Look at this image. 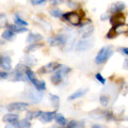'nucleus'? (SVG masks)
Instances as JSON below:
<instances>
[{"instance_id":"obj_1","label":"nucleus","mask_w":128,"mask_h":128,"mask_svg":"<svg viewBox=\"0 0 128 128\" xmlns=\"http://www.w3.org/2000/svg\"><path fill=\"white\" fill-rule=\"evenodd\" d=\"M113 51H114V49H113V47H112V46H105V47H102V49L98 51L97 56H96L95 62L97 64H102V63L107 62L108 60L110 59L111 56L113 54Z\"/></svg>"},{"instance_id":"obj_2","label":"nucleus","mask_w":128,"mask_h":128,"mask_svg":"<svg viewBox=\"0 0 128 128\" xmlns=\"http://www.w3.org/2000/svg\"><path fill=\"white\" fill-rule=\"evenodd\" d=\"M25 74H26L27 79L30 80V82L35 86V90H38V91H40V92H42L43 90H45V88H46L45 82L42 81V80H38L36 77H35L34 73L29 68V67H27V68H26Z\"/></svg>"},{"instance_id":"obj_3","label":"nucleus","mask_w":128,"mask_h":128,"mask_svg":"<svg viewBox=\"0 0 128 128\" xmlns=\"http://www.w3.org/2000/svg\"><path fill=\"white\" fill-rule=\"evenodd\" d=\"M70 72V67L61 65L56 70V73L51 76V81H52V83H54V84H59V83H61L63 81V78L65 77Z\"/></svg>"},{"instance_id":"obj_4","label":"nucleus","mask_w":128,"mask_h":128,"mask_svg":"<svg viewBox=\"0 0 128 128\" xmlns=\"http://www.w3.org/2000/svg\"><path fill=\"white\" fill-rule=\"evenodd\" d=\"M70 40V38L65 34H58L49 38V44L51 46H65Z\"/></svg>"},{"instance_id":"obj_5","label":"nucleus","mask_w":128,"mask_h":128,"mask_svg":"<svg viewBox=\"0 0 128 128\" xmlns=\"http://www.w3.org/2000/svg\"><path fill=\"white\" fill-rule=\"evenodd\" d=\"M62 17L66 22H70L73 26H79L81 24V16L76 12H68V13L62 14Z\"/></svg>"},{"instance_id":"obj_6","label":"nucleus","mask_w":128,"mask_h":128,"mask_svg":"<svg viewBox=\"0 0 128 128\" xmlns=\"http://www.w3.org/2000/svg\"><path fill=\"white\" fill-rule=\"evenodd\" d=\"M94 45V40L93 38H82L77 42L76 44V50L77 51H84L88 50Z\"/></svg>"},{"instance_id":"obj_7","label":"nucleus","mask_w":128,"mask_h":128,"mask_svg":"<svg viewBox=\"0 0 128 128\" xmlns=\"http://www.w3.org/2000/svg\"><path fill=\"white\" fill-rule=\"evenodd\" d=\"M27 98L29 99L32 104H38L42 100L43 94H42V92H40L38 90L29 89V90H27Z\"/></svg>"},{"instance_id":"obj_8","label":"nucleus","mask_w":128,"mask_h":128,"mask_svg":"<svg viewBox=\"0 0 128 128\" xmlns=\"http://www.w3.org/2000/svg\"><path fill=\"white\" fill-rule=\"evenodd\" d=\"M110 22L112 24V26H113V29L116 30L118 27L124 26V24H125L124 22H125V17H124V15L122 13H116L110 18Z\"/></svg>"},{"instance_id":"obj_9","label":"nucleus","mask_w":128,"mask_h":128,"mask_svg":"<svg viewBox=\"0 0 128 128\" xmlns=\"http://www.w3.org/2000/svg\"><path fill=\"white\" fill-rule=\"evenodd\" d=\"M94 32V27L91 25V24H84V25H81L79 29V33L81 34V36L83 38H89Z\"/></svg>"},{"instance_id":"obj_10","label":"nucleus","mask_w":128,"mask_h":128,"mask_svg":"<svg viewBox=\"0 0 128 128\" xmlns=\"http://www.w3.org/2000/svg\"><path fill=\"white\" fill-rule=\"evenodd\" d=\"M60 66H61V64H59L58 62H51V63H48V64H46V65L42 66L41 68L38 70V73H41V74L52 73V72L57 70Z\"/></svg>"},{"instance_id":"obj_11","label":"nucleus","mask_w":128,"mask_h":128,"mask_svg":"<svg viewBox=\"0 0 128 128\" xmlns=\"http://www.w3.org/2000/svg\"><path fill=\"white\" fill-rule=\"evenodd\" d=\"M28 107H29V104H27V102H13L8 106V110L11 112H13V111L20 112V111L27 110Z\"/></svg>"},{"instance_id":"obj_12","label":"nucleus","mask_w":128,"mask_h":128,"mask_svg":"<svg viewBox=\"0 0 128 128\" xmlns=\"http://www.w3.org/2000/svg\"><path fill=\"white\" fill-rule=\"evenodd\" d=\"M56 111H48V112H43L41 111V113H40L38 115V118L40 120L43 122V123H50L52 120H54V116H56Z\"/></svg>"},{"instance_id":"obj_13","label":"nucleus","mask_w":128,"mask_h":128,"mask_svg":"<svg viewBox=\"0 0 128 128\" xmlns=\"http://www.w3.org/2000/svg\"><path fill=\"white\" fill-rule=\"evenodd\" d=\"M0 66L4 70H10L12 68L11 58L8 57V56H1V57H0Z\"/></svg>"},{"instance_id":"obj_14","label":"nucleus","mask_w":128,"mask_h":128,"mask_svg":"<svg viewBox=\"0 0 128 128\" xmlns=\"http://www.w3.org/2000/svg\"><path fill=\"white\" fill-rule=\"evenodd\" d=\"M125 9V4L122 2H116V3H113L110 9H109V12L110 13H113V14H116V13H121V12Z\"/></svg>"},{"instance_id":"obj_15","label":"nucleus","mask_w":128,"mask_h":128,"mask_svg":"<svg viewBox=\"0 0 128 128\" xmlns=\"http://www.w3.org/2000/svg\"><path fill=\"white\" fill-rule=\"evenodd\" d=\"M43 36L38 33H33V32H30L29 35H28V38H27V42L28 43H31V44H36V42L38 41H42Z\"/></svg>"},{"instance_id":"obj_16","label":"nucleus","mask_w":128,"mask_h":128,"mask_svg":"<svg viewBox=\"0 0 128 128\" xmlns=\"http://www.w3.org/2000/svg\"><path fill=\"white\" fill-rule=\"evenodd\" d=\"M88 92V89H79L76 92H74L72 95H70L68 97V100H74V99H77V98H80L81 96H83L86 93Z\"/></svg>"},{"instance_id":"obj_17","label":"nucleus","mask_w":128,"mask_h":128,"mask_svg":"<svg viewBox=\"0 0 128 128\" xmlns=\"http://www.w3.org/2000/svg\"><path fill=\"white\" fill-rule=\"evenodd\" d=\"M9 30H11L13 33H22V32H27L28 29L26 27H20L17 25H10L9 26Z\"/></svg>"},{"instance_id":"obj_18","label":"nucleus","mask_w":128,"mask_h":128,"mask_svg":"<svg viewBox=\"0 0 128 128\" xmlns=\"http://www.w3.org/2000/svg\"><path fill=\"white\" fill-rule=\"evenodd\" d=\"M2 120L6 123H14L18 121V115L15 113H9V114H6Z\"/></svg>"},{"instance_id":"obj_19","label":"nucleus","mask_w":128,"mask_h":128,"mask_svg":"<svg viewBox=\"0 0 128 128\" xmlns=\"http://www.w3.org/2000/svg\"><path fill=\"white\" fill-rule=\"evenodd\" d=\"M81 127H82V123L78 121H70L65 125V128H81Z\"/></svg>"},{"instance_id":"obj_20","label":"nucleus","mask_w":128,"mask_h":128,"mask_svg":"<svg viewBox=\"0 0 128 128\" xmlns=\"http://www.w3.org/2000/svg\"><path fill=\"white\" fill-rule=\"evenodd\" d=\"M54 120H56V122H57L60 126H65L66 125V118L63 116L62 114H56V116H54Z\"/></svg>"},{"instance_id":"obj_21","label":"nucleus","mask_w":128,"mask_h":128,"mask_svg":"<svg viewBox=\"0 0 128 128\" xmlns=\"http://www.w3.org/2000/svg\"><path fill=\"white\" fill-rule=\"evenodd\" d=\"M2 38H3V40L11 41V40H14L15 34L11 30H4V31H3V33H2Z\"/></svg>"},{"instance_id":"obj_22","label":"nucleus","mask_w":128,"mask_h":128,"mask_svg":"<svg viewBox=\"0 0 128 128\" xmlns=\"http://www.w3.org/2000/svg\"><path fill=\"white\" fill-rule=\"evenodd\" d=\"M49 97H50V100H51V102H52L54 107L57 109V108L59 107V105H60V98H59V96L54 95V94H50Z\"/></svg>"},{"instance_id":"obj_23","label":"nucleus","mask_w":128,"mask_h":128,"mask_svg":"<svg viewBox=\"0 0 128 128\" xmlns=\"http://www.w3.org/2000/svg\"><path fill=\"white\" fill-rule=\"evenodd\" d=\"M15 25H17V26H24V27H26L28 25V22H25L22 18L19 17V15L18 14H15Z\"/></svg>"},{"instance_id":"obj_24","label":"nucleus","mask_w":128,"mask_h":128,"mask_svg":"<svg viewBox=\"0 0 128 128\" xmlns=\"http://www.w3.org/2000/svg\"><path fill=\"white\" fill-rule=\"evenodd\" d=\"M8 26V19H6V15L4 13H0V29L4 28Z\"/></svg>"},{"instance_id":"obj_25","label":"nucleus","mask_w":128,"mask_h":128,"mask_svg":"<svg viewBox=\"0 0 128 128\" xmlns=\"http://www.w3.org/2000/svg\"><path fill=\"white\" fill-rule=\"evenodd\" d=\"M40 113H41V111H29V112L27 113V120L29 121V120L35 118H38Z\"/></svg>"},{"instance_id":"obj_26","label":"nucleus","mask_w":128,"mask_h":128,"mask_svg":"<svg viewBox=\"0 0 128 128\" xmlns=\"http://www.w3.org/2000/svg\"><path fill=\"white\" fill-rule=\"evenodd\" d=\"M30 126H31V123L27 118L22 120L20 122H18V127H20V128H30Z\"/></svg>"},{"instance_id":"obj_27","label":"nucleus","mask_w":128,"mask_h":128,"mask_svg":"<svg viewBox=\"0 0 128 128\" xmlns=\"http://www.w3.org/2000/svg\"><path fill=\"white\" fill-rule=\"evenodd\" d=\"M50 15L54 16V17H61L62 11L59 9H52V10H50Z\"/></svg>"},{"instance_id":"obj_28","label":"nucleus","mask_w":128,"mask_h":128,"mask_svg":"<svg viewBox=\"0 0 128 128\" xmlns=\"http://www.w3.org/2000/svg\"><path fill=\"white\" fill-rule=\"evenodd\" d=\"M40 47H41V45H38V44H31L30 46H28L26 48V52H31V51H33V50L38 49Z\"/></svg>"},{"instance_id":"obj_29","label":"nucleus","mask_w":128,"mask_h":128,"mask_svg":"<svg viewBox=\"0 0 128 128\" xmlns=\"http://www.w3.org/2000/svg\"><path fill=\"white\" fill-rule=\"evenodd\" d=\"M116 36V30L113 29V28H111V29L109 30V32L107 33V38H113Z\"/></svg>"},{"instance_id":"obj_30","label":"nucleus","mask_w":128,"mask_h":128,"mask_svg":"<svg viewBox=\"0 0 128 128\" xmlns=\"http://www.w3.org/2000/svg\"><path fill=\"white\" fill-rule=\"evenodd\" d=\"M99 100H100V104L102 106L107 107L108 106V102H109V100H108V97H106V96H100V98H99Z\"/></svg>"},{"instance_id":"obj_31","label":"nucleus","mask_w":128,"mask_h":128,"mask_svg":"<svg viewBox=\"0 0 128 128\" xmlns=\"http://www.w3.org/2000/svg\"><path fill=\"white\" fill-rule=\"evenodd\" d=\"M46 1L45 0H31L30 3L33 6H41V4H44Z\"/></svg>"},{"instance_id":"obj_32","label":"nucleus","mask_w":128,"mask_h":128,"mask_svg":"<svg viewBox=\"0 0 128 128\" xmlns=\"http://www.w3.org/2000/svg\"><path fill=\"white\" fill-rule=\"evenodd\" d=\"M95 77H96V79H97L99 82H100V83H102V84H104V83L106 82V80H105V78H104L102 76V74L97 73V74H96V76H95Z\"/></svg>"},{"instance_id":"obj_33","label":"nucleus","mask_w":128,"mask_h":128,"mask_svg":"<svg viewBox=\"0 0 128 128\" xmlns=\"http://www.w3.org/2000/svg\"><path fill=\"white\" fill-rule=\"evenodd\" d=\"M18 127V122H14V123H9V125H6V128H16Z\"/></svg>"},{"instance_id":"obj_34","label":"nucleus","mask_w":128,"mask_h":128,"mask_svg":"<svg viewBox=\"0 0 128 128\" xmlns=\"http://www.w3.org/2000/svg\"><path fill=\"white\" fill-rule=\"evenodd\" d=\"M68 3V6L70 8H73V9H76V8L78 6V3L77 2H73V1H68L67 2Z\"/></svg>"},{"instance_id":"obj_35","label":"nucleus","mask_w":128,"mask_h":128,"mask_svg":"<svg viewBox=\"0 0 128 128\" xmlns=\"http://www.w3.org/2000/svg\"><path fill=\"white\" fill-rule=\"evenodd\" d=\"M8 77V73H2V72H0V79H4Z\"/></svg>"},{"instance_id":"obj_36","label":"nucleus","mask_w":128,"mask_h":128,"mask_svg":"<svg viewBox=\"0 0 128 128\" xmlns=\"http://www.w3.org/2000/svg\"><path fill=\"white\" fill-rule=\"evenodd\" d=\"M120 50H121L122 52H123L124 54H125V56H127V54H128V49H127L126 47H124V48H121V49H120Z\"/></svg>"},{"instance_id":"obj_37","label":"nucleus","mask_w":128,"mask_h":128,"mask_svg":"<svg viewBox=\"0 0 128 128\" xmlns=\"http://www.w3.org/2000/svg\"><path fill=\"white\" fill-rule=\"evenodd\" d=\"M92 128H102L100 126H99V125H94L93 127H92Z\"/></svg>"}]
</instances>
